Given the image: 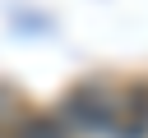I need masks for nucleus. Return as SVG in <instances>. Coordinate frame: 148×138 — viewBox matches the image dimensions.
Returning a JSON list of instances; mask_svg holds the SVG:
<instances>
[{
	"label": "nucleus",
	"instance_id": "nucleus-1",
	"mask_svg": "<svg viewBox=\"0 0 148 138\" xmlns=\"http://www.w3.org/2000/svg\"><path fill=\"white\" fill-rule=\"evenodd\" d=\"M5 138H65V120H46V115H28L14 133Z\"/></svg>",
	"mask_w": 148,
	"mask_h": 138
}]
</instances>
